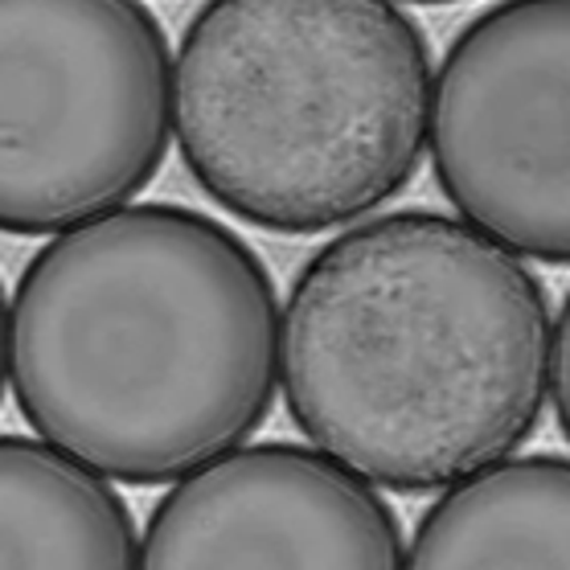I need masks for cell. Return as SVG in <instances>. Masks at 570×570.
<instances>
[{"label": "cell", "mask_w": 570, "mask_h": 570, "mask_svg": "<svg viewBox=\"0 0 570 570\" xmlns=\"http://www.w3.org/2000/svg\"><path fill=\"white\" fill-rule=\"evenodd\" d=\"M279 324L272 272L230 226L169 202L119 206L29 259L9 377L41 440L153 489L263 428Z\"/></svg>", "instance_id": "obj_1"}, {"label": "cell", "mask_w": 570, "mask_h": 570, "mask_svg": "<svg viewBox=\"0 0 570 570\" xmlns=\"http://www.w3.org/2000/svg\"><path fill=\"white\" fill-rule=\"evenodd\" d=\"M542 279L472 222L399 209L324 243L287 292L279 382L321 452L390 493H443L542 423Z\"/></svg>", "instance_id": "obj_2"}, {"label": "cell", "mask_w": 570, "mask_h": 570, "mask_svg": "<svg viewBox=\"0 0 570 570\" xmlns=\"http://www.w3.org/2000/svg\"><path fill=\"white\" fill-rule=\"evenodd\" d=\"M431 91L394 0H206L173 62V136L226 214L324 234L415 181Z\"/></svg>", "instance_id": "obj_3"}, {"label": "cell", "mask_w": 570, "mask_h": 570, "mask_svg": "<svg viewBox=\"0 0 570 570\" xmlns=\"http://www.w3.org/2000/svg\"><path fill=\"white\" fill-rule=\"evenodd\" d=\"M169 136V38L140 0H0V234L128 206Z\"/></svg>", "instance_id": "obj_4"}, {"label": "cell", "mask_w": 570, "mask_h": 570, "mask_svg": "<svg viewBox=\"0 0 570 570\" xmlns=\"http://www.w3.org/2000/svg\"><path fill=\"white\" fill-rule=\"evenodd\" d=\"M443 197L521 259L570 267V0H497L431 91Z\"/></svg>", "instance_id": "obj_5"}, {"label": "cell", "mask_w": 570, "mask_h": 570, "mask_svg": "<svg viewBox=\"0 0 570 570\" xmlns=\"http://www.w3.org/2000/svg\"><path fill=\"white\" fill-rule=\"evenodd\" d=\"M140 567H406V542L374 484L316 443H255L173 480Z\"/></svg>", "instance_id": "obj_6"}, {"label": "cell", "mask_w": 570, "mask_h": 570, "mask_svg": "<svg viewBox=\"0 0 570 570\" xmlns=\"http://www.w3.org/2000/svg\"><path fill=\"white\" fill-rule=\"evenodd\" d=\"M406 567H570V460L505 455L448 484Z\"/></svg>", "instance_id": "obj_7"}, {"label": "cell", "mask_w": 570, "mask_h": 570, "mask_svg": "<svg viewBox=\"0 0 570 570\" xmlns=\"http://www.w3.org/2000/svg\"><path fill=\"white\" fill-rule=\"evenodd\" d=\"M0 567H140L124 497L50 440L0 435Z\"/></svg>", "instance_id": "obj_8"}, {"label": "cell", "mask_w": 570, "mask_h": 570, "mask_svg": "<svg viewBox=\"0 0 570 570\" xmlns=\"http://www.w3.org/2000/svg\"><path fill=\"white\" fill-rule=\"evenodd\" d=\"M550 386H554V415L562 435L570 440V292L562 299L554 324V353H550Z\"/></svg>", "instance_id": "obj_9"}, {"label": "cell", "mask_w": 570, "mask_h": 570, "mask_svg": "<svg viewBox=\"0 0 570 570\" xmlns=\"http://www.w3.org/2000/svg\"><path fill=\"white\" fill-rule=\"evenodd\" d=\"M9 321H13V308H9V296H4V284H0V399H4V386H9Z\"/></svg>", "instance_id": "obj_10"}, {"label": "cell", "mask_w": 570, "mask_h": 570, "mask_svg": "<svg viewBox=\"0 0 570 570\" xmlns=\"http://www.w3.org/2000/svg\"><path fill=\"white\" fill-rule=\"evenodd\" d=\"M402 4H455V0H402Z\"/></svg>", "instance_id": "obj_11"}]
</instances>
